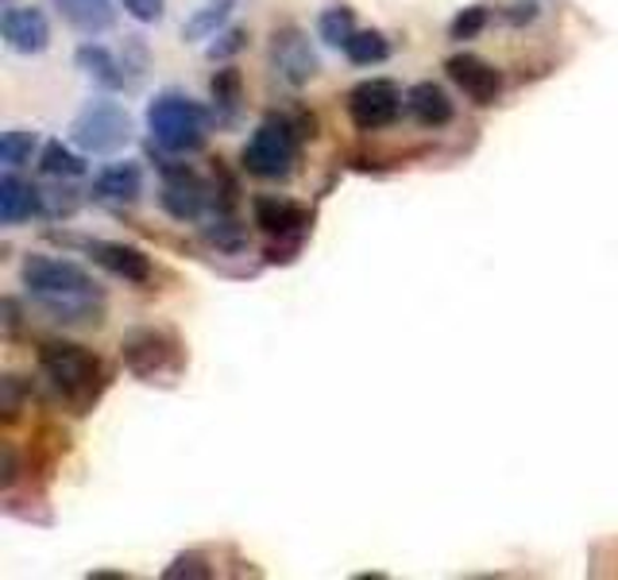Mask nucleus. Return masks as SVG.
Segmentation results:
<instances>
[{
  "mask_svg": "<svg viewBox=\"0 0 618 580\" xmlns=\"http://www.w3.org/2000/svg\"><path fill=\"white\" fill-rule=\"evenodd\" d=\"M39 368L62 399H78V402L90 399L93 387H98V379H101L98 356H90L82 344H70V341H47L43 344Z\"/></svg>",
  "mask_w": 618,
  "mask_h": 580,
  "instance_id": "7ed1b4c3",
  "label": "nucleus"
},
{
  "mask_svg": "<svg viewBox=\"0 0 618 580\" xmlns=\"http://www.w3.org/2000/svg\"><path fill=\"white\" fill-rule=\"evenodd\" d=\"M244 39H248L244 32H225V35H220V43H213V50H209V55H213V58L237 55V50L244 47Z\"/></svg>",
  "mask_w": 618,
  "mask_h": 580,
  "instance_id": "bb28decb",
  "label": "nucleus"
},
{
  "mask_svg": "<svg viewBox=\"0 0 618 580\" xmlns=\"http://www.w3.org/2000/svg\"><path fill=\"white\" fill-rule=\"evenodd\" d=\"M228 12H232V0H209L205 9H197L194 16L186 20V27H182V35L186 39H209V35H217V27L228 20Z\"/></svg>",
  "mask_w": 618,
  "mask_h": 580,
  "instance_id": "4be33fe9",
  "label": "nucleus"
},
{
  "mask_svg": "<svg viewBox=\"0 0 618 580\" xmlns=\"http://www.w3.org/2000/svg\"><path fill=\"white\" fill-rule=\"evenodd\" d=\"M213 113H217V124H232L240 113V75L237 70H217L213 75Z\"/></svg>",
  "mask_w": 618,
  "mask_h": 580,
  "instance_id": "a211bd4d",
  "label": "nucleus"
},
{
  "mask_svg": "<svg viewBox=\"0 0 618 580\" xmlns=\"http://www.w3.org/2000/svg\"><path fill=\"white\" fill-rule=\"evenodd\" d=\"M35 209H39V194H35L27 182H20L12 171L4 174V179H0V221L20 225V221H27Z\"/></svg>",
  "mask_w": 618,
  "mask_h": 580,
  "instance_id": "dca6fc26",
  "label": "nucleus"
},
{
  "mask_svg": "<svg viewBox=\"0 0 618 580\" xmlns=\"http://www.w3.org/2000/svg\"><path fill=\"white\" fill-rule=\"evenodd\" d=\"M483 24H488V9L483 4H472V9H464L460 16L453 20V27H448V35L453 39H476V35L483 32Z\"/></svg>",
  "mask_w": 618,
  "mask_h": 580,
  "instance_id": "b1692460",
  "label": "nucleus"
},
{
  "mask_svg": "<svg viewBox=\"0 0 618 580\" xmlns=\"http://www.w3.org/2000/svg\"><path fill=\"white\" fill-rule=\"evenodd\" d=\"M344 55L356 66H379L391 58V43L382 39L379 32H356L348 43H344Z\"/></svg>",
  "mask_w": 618,
  "mask_h": 580,
  "instance_id": "6ab92c4d",
  "label": "nucleus"
},
{
  "mask_svg": "<svg viewBox=\"0 0 618 580\" xmlns=\"http://www.w3.org/2000/svg\"><path fill=\"white\" fill-rule=\"evenodd\" d=\"M78 66H82L93 82L105 86V90H121V86H124L121 62H116V58L108 55L101 43H82V47H78Z\"/></svg>",
  "mask_w": 618,
  "mask_h": 580,
  "instance_id": "f3484780",
  "label": "nucleus"
},
{
  "mask_svg": "<svg viewBox=\"0 0 618 580\" xmlns=\"http://www.w3.org/2000/svg\"><path fill=\"white\" fill-rule=\"evenodd\" d=\"M399 113H402V93L394 82L371 78V82H359L356 90L348 93V116H352V124L364 132L387 128V124H394Z\"/></svg>",
  "mask_w": 618,
  "mask_h": 580,
  "instance_id": "423d86ee",
  "label": "nucleus"
},
{
  "mask_svg": "<svg viewBox=\"0 0 618 580\" xmlns=\"http://www.w3.org/2000/svg\"><path fill=\"white\" fill-rule=\"evenodd\" d=\"M144 190V174L136 163H113L93 179V197L101 202H136Z\"/></svg>",
  "mask_w": 618,
  "mask_h": 580,
  "instance_id": "ddd939ff",
  "label": "nucleus"
},
{
  "mask_svg": "<svg viewBox=\"0 0 618 580\" xmlns=\"http://www.w3.org/2000/svg\"><path fill=\"white\" fill-rule=\"evenodd\" d=\"M0 32H4V43L20 55H39L50 43V27L47 16L39 9H24V4H12L0 16Z\"/></svg>",
  "mask_w": 618,
  "mask_h": 580,
  "instance_id": "1a4fd4ad",
  "label": "nucleus"
},
{
  "mask_svg": "<svg viewBox=\"0 0 618 580\" xmlns=\"http://www.w3.org/2000/svg\"><path fill=\"white\" fill-rule=\"evenodd\" d=\"M66 24H73L85 35H101L113 24V0H55Z\"/></svg>",
  "mask_w": 618,
  "mask_h": 580,
  "instance_id": "2eb2a0df",
  "label": "nucleus"
},
{
  "mask_svg": "<svg viewBox=\"0 0 618 580\" xmlns=\"http://www.w3.org/2000/svg\"><path fill=\"white\" fill-rule=\"evenodd\" d=\"M506 20H511V24H534L537 4H534V0H526V4H514V9L506 12Z\"/></svg>",
  "mask_w": 618,
  "mask_h": 580,
  "instance_id": "cd10ccee",
  "label": "nucleus"
},
{
  "mask_svg": "<svg viewBox=\"0 0 618 580\" xmlns=\"http://www.w3.org/2000/svg\"><path fill=\"white\" fill-rule=\"evenodd\" d=\"M197 557H179V561L171 565V569L163 572L167 580H174V577H209V569H197Z\"/></svg>",
  "mask_w": 618,
  "mask_h": 580,
  "instance_id": "a878e982",
  "label": "nucleus"
},
{
  "mask_svg": "<svg viewBox=\"0 0 618 580\" xmlns=\"http://www.w3.org/2000/svg\"><path fill=\"white\" fill-rule=\"evenodd\" d=\"M147 128H151L154 144L174 156H190L205 144V109L190 101L186 93H159L147 105Z\"/></svg>",
  "mask_w": 618,
  "mask_h": 580,
  "instance_id": "f03ea898",
  "label": "nucleus"
},
{
  "mask_svg": "<svg viewBox=\"0 0 618 580\" xmlns=\"http://www.w3.org/2000/svg\"><path fill=\"white\" fill-rule=\"evenodd\" d=\"M98 260L105 263L113 275H121L124 283H147L151 278V260L131 244H93Z\"/></svg>",
  "mask_w": 618,
  "mask_h": 580,
  "instance_id": "4468645a",
  "label": "nucleus"
},
{
  "mask_svg": "<svg viewBox=\"0 0 618 580\" xmlns=\"http://www.w3.org/2000/svg\"><path fill=\"white\" fill-rule=\"evenodd\" d=\"M43 174H50V179H78V174L85 171V159L78 156V151H70L62 144V139H50L47 148H43Z\"/></svg>",
  "mask_w": 618,
  "mask_h": 580,
  "instance_id": "aec40b11",
  "label": "nucleus"
},
{
  "mask_svg": "<svg viewBox=\"0 0 618 580\" xmlns=\"http://www.w3.org/2000/svg\"><path fill=\"white\" fill-rule=\"evenodd\" d=\"M124 12L128 16H136L139 24H154V20H163V9H167V0H121Z\"/></svg>",
  "mask_w": 618,
  "mask_h": 580,
  "instance_id": "393cba45",
  "label": "nucleus"
},
{
  "mask_svg": "<svg viewBox=\"0 0 618 580\" xmlns=\"http://www.w3.org/2000/svg\"><path fill=\"white\" fill-rule=\"evenodd\" d=\"M407 109L422 128H445L453 121V101H448V93L437 82H417L407 93Z\"/></svg>",
  "mask_w": 618,
  "mask_h": 580,
  "instance_id": "9b49d317",
  "label": "nucleus"
},
{
  "mask_svg": "<svg viewBox=\"0 0 618 580\" xmlns=\"http://www.w3.org/2000/svg\"><path fill=\"white\" fill-rule=\"evenodd\" d=\"M318 32H321V39L329 43V47H344V43L356 35V16H352V9H329L325 16H321V24H318Z\"/></svg>",
  "mask_w": 618,
  "mask_h": 580,
  "instance_id": "5701e85b",
  "label": "nucleus"
},
{
  "mask_svg": "<svg viewBox=\"0 0 618 580\" xmlns=\"http://www.w3.org/2000/svg\"><path fill=\"white\" fill-rule=\"evenodd\" d=\"M445 70H448V78H453V82L476 101V105H491V101L503 93V75H499L491 62H483V58H476V55L448 58Z\"/></svg>",
  "mask_w": 618,
  "mask_h": 580,
  "instance_id": "6e6552de",
  "label": "nucleus"
},
{
  "mask_svg": "<svg viewBox=\"0 0 618 580\" xmlns=\"http://www.w3.org/2000/svg\"><path fill=\"white\" fill-rule=\"evenodd\" d=\"M298 163V132L286 121H263L244 144V171L255 179H286Z\"/></svg>",
  "mask_w": 618,
  "mask_h": 580,
  "instance_id": "20e7f679",
  "label": "nucleus"
},
{
  "mask_svg": "<svg viewBox=\"0 0 618 580\" xmlns=\"http://www.w3.org/2000/svg\"><path fill=\"white\" fill-rule=\"evenodd\" d=\"M131 139V116L116 101H90L82 113L73 116V144L90 156H113Z\"/></svg>",
  "mask_w": 618,
  "mask_h": 580,
  "instance_id": "39448f33",
  "label": "nucleus"
},
{
  "mask_svg": "<svg viewBox=\"0 0 618 580\" xmlns=\"http://www.w3.org/2000/svg\"><path fill=\"white\" fill-rule=\"evenodd\" d=\"M35 148H39V136L27 128H12L4 132V139H0V163L9 167V171H20L24 163H32Z\"/></svg>",
  "mask_w": 618,
  "mask_h": 580,
  "instance_id": "412c9836",
  "label": "nucleus"
},
{
  "mask_svg": "<svg viewBox=\"0 0 618 580\" xmlns=\"http://www.w3.org/2000/svg\"><path fill=\"white\" fill-rule=\"evenodd\" d=\"M255 225L271 237H290L306 225V209L290 197H255Z\"/></svg>",
  "mask_w": 618,
  "mask_h": 580,
  "instance_id": "f8f14e48",
  "label": "nucleus"
},
{
  "mask_svg": "<svg viewBox=\"0 0 618 580\" xmlns=\"http://www.w3.org/2000/svg\"><path fill=\"white\" fill-rule=\"evenodd\" d=\"M271 66L275 75L283 78L286 86L301 90L306 82H313L321 70L318 50L309 47V39L298 32V27H286V32H275V43H271Z\"/></svg>",
  "mask_w": 618,
  "mask_h": 580,
  "instance_id": "0eeeda50",
  "label": "nucleus"
},
{
  "mask_svg": "<svg viewBox=\"0 0 618 580\" xmlns=\"http://www.w3.org/2000/svg\"><path fill=\"white\" fill-rule=\"evenodd\" d=\"M159 202H163V209L171 213L174 221H197L205 213V186L186 167H179V171H167Z\"/></svg>",
  "mask_w": 618,
  "mask_h": 580,
  "instance_id": "9d476101",
  "label": "nucleus"
},
{
  "mask_svg": "<svg viewBox=\"0 0 618 580\" xmlns=\"http://www.w3.org/2000/svg\"><path fill=\"white\" fill-rule=\"evenodd\" d=\"M27 295L62 326H90L101 321V291L78 263L58 255H27L20 268Z\"/></svg>",
  "mask_w": 618,
  "mask_h": 580,
  "instance_id": "f257e3e1",
  "label": "nucleus"
}]
</instances>
